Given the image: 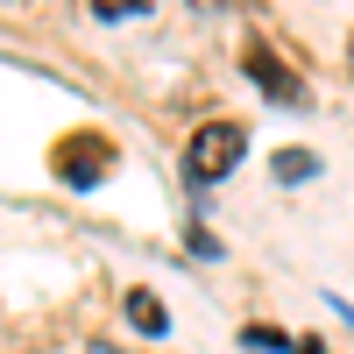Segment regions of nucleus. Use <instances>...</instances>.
Segmentation results:
<instances>
[{
    "label": "nucleus",
    "instance_id": "nucleus-1",
    "mask_svg": "<svg viewBox=\"0 0 354 354\" xmlns=\"http://www.w3.org/2000/svg\"><path fill=\"white\" fill-rule=\"evenodd\" d=\"M241 149H248V128L241 121H205L185 142V177H192V185H220V177L241 163Z\"/></svg>",
    "mask_w": 354,
    "mask_h": 354
},
{
    "label": "nucleus",
    "instance_id": "nucleus-6",
    "mask_svg": "<svg viewBox=\"0 0 354 354\" xmlns=\"http://www.w3.org/2000/svg\"><path fill=\"white\" fill-rule=\"evenodd\" d=\"M241 340H248V347H262V354H290V340H283L277 326H248Z\"/></svg>",
    "mask_w": 354,
    "mask_h": 354
},
{
    "label": "nucleus",
    "instance_id": "nucleus-5",
    "mask_svg": "<svg viewBox=\"0 0 354 354\" xmlns=\"http://www.w3.org/2000/svg\"><path fill=\"white\" fill-rule=\"evenodd\" d=\"M277 177L283 185H305V177H319V156L312 149H277Z\"/></svg>",
    "mask_w": 354,
    "mask_h": 354
},
{
    "label": "nucleus",
    "instance_id": "nucleus-7",
    "mask_svg": "<svg viewBox=\"0 0 354 354\" xmlns=\"http://www.w3.org/2000/svg\"><path fill=\"white\" fill-rule=\"evenodd\" d=\"M290 354H326V347H319V340H290Z\"/></svg>",
    "mask_w": 354,
    "mask_h": 354
},
{
    "label": "nucleus",
    "instance_id": "nucleus-9",
    "mask_svg": "<svg viewBox=\"0 0 354 354\" xmlns=\"http://www.w3.org/2000/svg\"><path fill=\"white\" fill-rule=\"evenodd\" d=\"M85 354H113V347H85Z\"/></svg>",
    "mask_w": 354,
    "mask_h": 354
},
{
    "label": "nucleus",
    "instance_id": "nucleus-3",
    "mask_svg": "<svg viewBox=\"0 0 354 354\" xmlns=\"http://www.w3.org/2000/svg\"><path fill=\"white\" fill-rule=\"evenodd\" d=\"M255 85H262V93H270V100H283V106H298L305 100V78H290L283 64H277V57L270 50H262V43H248V64H241Z\"/></svg>",
    "mask_w": 354,
    "mask_h": 354
},
{
    "label": "nucleus",
    "instance_id": "nucleus-2",
    "mask_svg": "<svg viewBox=\"0 0 354 354\" xmlns=\"http://www.w3.org/2000/svg\"><path fill=\"white\" fill-rule=\"evenodd\" d=\"M106 163H113V149H106L100 135H78V142H64V149H57V170H64V185H78V192L100 185Z\"/></svg>",
    "mask_w": 354,
    "mask_h": 354
},
{
    "label": "nucleus",
    "instance_id": "nucleus-8",
    "mask_svg": "<svg viewBox=\"0 0 354 354\" xmlns=\"http://www.w3.org/2000/svg\"><path fill=\"white\" fill-rule=\"evenodd\" d=\"M347 71H354V36H347Z\"/></svg>",
    "mask_w": 354,
    "mask_h": 354
},
{
    "label": "nucleus",
    "instance_id": "nucleus-4",
    "mask_svg": "<svg viewBox=\"0 0 354 354\" xmlns=\"http://www.w3.org/2000/svg\"><path fill=\"white\" fill-rule=\"evenodd\" d=\"M128 319H135V333H170V312L149 298V290H128Z\"/></svg>",
    "mask_w": 354,
    "mask_h": 354
}]
</instances>
